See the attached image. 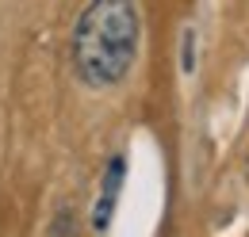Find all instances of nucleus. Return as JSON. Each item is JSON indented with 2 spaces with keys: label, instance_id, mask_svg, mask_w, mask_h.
<instances>
[{
  "label": "nucleus",
  "instance_id": "nucleus-1",
  "mask_svg": "<svg viewBox=\"0 0 249 237\" xmlns=\"http://www.w3.org/2000/svg\"><path fill=\"white\" fill-rule=\"evenodd\" d=\"M138 4L89 0L73 27V65L89 88H115L138 58Z\"/></svg>",
  "mask_w": 249,
  "mask_h": 237
},
{
  "label": "nucleus",
  "instance_id": "nucleus-2",
  "mask_svg": "<svg viewBox=\"0 0 249 237\" xmlns=\"http://www.w3.org/2000/svg\"><path fill=\"white\" fill-rule=\"evenodd\" d=\"M119 187H123V157H115L111 165H107V172H104V191H100V199H96V230H104L107 222H111V210H115V199H119Z\"/></svg>",
  "mask_w": 249,
  "mask_h": 237
}]
</instances>
